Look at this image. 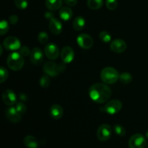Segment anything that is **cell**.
<instances>
[{
	"label": "cell",
	"mask_w": 148,
	"mask_h": 148,
	"mask_svg": "<svg viewBox=\"0 0 148 148\" xmlns=\"http://www.w3.org/2000/svg\"><path fill=\"white\" fill-rule=\"evenodd\" d=\"M89 96L96 103H104L108 101L111 96V90L106 84L95 83L90 88Z\"/></svg>",
	"instance_id": "6da1fadb"
},
{
	"label": "cell",
	"mask_w": 148,
	"mask_h": 148,
	"mask_svg": "<svg viewBox=\"0 0 148 148\" xmlns=\"http://www.w3.org/2000/svg\"><path fill=\"white\" fill-rule=\"evenodd\" d=\"M119 75L118 71L111 66L105 67L101 72V79L107 85H111L116 82L119 79Z\"/></svg>",
	"instance_id": "7a4b0ae2"
},
{
	"label": "cell",
	"mask_w": 148,
	"mask_h": 148,
	"mask_svg": "<svg viewBox=\"0 0 148 148\" xmlns=\"http://www.w3.org/2000/svg\"><path fill=\"white\" fill-rule=\"evenodd\" d=\"M7 66L12 70L18 71L20 70L24 65V59L19 52H13L7 57Z\"/></svg>",
	"instance_id": "3957f363"
},
{
	"label": "cell",
	"mask_w": 148,
	"mask_h": 148,
	"mask_svg": "<svg viewBox=\"0 0 148 148\" xmlns=\"http://www.w3.org/2000/svg\"><path fill=\"white\" fill-rule=\"evenodd\" d=\"M104 111L109 115H114L119 112L122 108V103L118 99H114L108 101L104 107Z\"/></svg>",
	"instance_id": "277c9868"
},
{
	"label": "cell",
	"mask_w": 148,
	"mask_h": 148,
	"mask_svg": "<svg viewBox=\"0 0 148 148\" xmlns=\"http://www.w3.org/2000/svg\"><path fill=\"white\" fill-rule=\"evenodd\" d=\"M146 145V140L142 134H135L129 140L130 148H145Z\"/></svg>",
	"instance_id": "5b68a950"
},
{
	"label": "cell",
	"mask_w": 148,
	"mask_h": 148,
	"mask_svg": "<svg viewBox=\"0 0 148 148\" xmlns=\"http://www.w3.org/2000/svg\"><path fill=\"white\" fill-rule=\"evenodd\" d=\"M112 130L111 127L108 124H102L97 130V137L101 142H106L111 137Z\"/></svg>",
	"instance_id": "8992f818"
},
{
	"label": "cell",
	"mask_w": 148,
	"mask_h": 148,
	"mask_svg": "<svg viewBox=\"0 0 148 148\" xmlns=\"http://www.w3.org/2000/svg\"><path fill=\"white\" fill-rule=\"evenodd\" d=\"M78 46L83 49H90L93 46V39L86 33H81L77 38Z\"/></svg>",
	"instance_id": "52a82bcc"
},
{
	"label": "cell",
	"mask_w": 148,
	"mask_h": 148,
	"mask_svg": "<svg viewBox=\"0 0 148 148\" xmlns=\"http://www.w3.org/2000/svg\"><path fill=\"white\" fill-rule=\"evenodd\" d=\"M3 46L7 50L16 51L21 47V43L17 38L14 36H10L4 39L3 42Z\"/></svg>",
	"instance_id": "ba28073f"
},
{
	"label": "cell",
	"mask_w": 148,
	"mask_h": 148,
	"mask_svg": "<svg viewBox=\"0 0 148 148\" xmlns=\"http://www.w3.org/2000/svg\"><path fill=\"white\" fill-rule=\"evenodd\" d=\"M44 52L46 56L51 60H55L59 57V47L54 43H49L44 48Z\"/></svg>",
	"instance_id": "9c48e42d"
},
{
	"label": "cell",
	"mask_w": 148,
	"mask_h": 148,
	"mask_svg": "<svg viewBox=\"0 0 148 148\" xmlns=\"http://www.w3.org/2000/svg\"><path fill=\"white\" fill-rule=\"evenodd\" d=\"M43 72L50 77H56L59 75L60 71L57 64L53 62H47L43 65Z\"/></svg>",
	"instance_id": "30bf717a"
},
{
	"label": "cell",
	"mask_w": 148,
	"mask_h": 148,
	"mask_svg": "<svg viewBox=\"0 0 148 148\" xmlns=\"http://www.w3.org/2000/svg\"><path fill=\"white\" fill-rule=\"evenodd\" d=\"M127 45L126 42L122 39L117 38L112 40L110 44V49L114 53H122L127 49Z\"/></svg>",
	"instance_id": "8fae6325"
},
{
	"label": "cell",
	"mask_w": 148,
	"mask_h": 148,
	"mask_svg": "<svg viewBox=\"0 0 148 148\" xmlns=\"http://www.w3.org/2000/svg\"><path fill=\"white\" fill-rule=\"evenodd\" d=\"M2 101L7 106H12L17 103V96L15 92L12 90H6L2 93Z\"/></svg>",
	"instance_id": "7c38bea8"
},
{
	"label": "cell",
	"mask_w": 148,
	"mask_h": 148,
	"mask_svg": "<svg viewBox=\"0 0 148 148\" xmlns=\"http://www.w3.org/2000/svg\"><path fill=\"white\" fill-rule=\"evenodd\" d=\"M6 117L7 119L12 123H18L21 120L22 115L17 111L15 107H9L5 111Z\"/></svg>",
	"instance_id": "4fadbf2b"
},
{
	"label": "cell",
	"mask_w": 148,
	"mask_h": 148,
	"mask_svg": "<svg viewBox=\"0 0 148 148\" xmlns=\"http://www.w3.org/2000/svg\"><path fill=\"white\" fill-rule=\"evenodd\" d=\"M61 58L64 63H71L75 59V51L70 46H65L61 51Z\"/></svg>",
	"instance_id": "5bb4252c"
},
{
	"label": "cell",
	"mask_w": 148,
	"mask_h": 148,
	"mask_svg": "<svg viewBox=\"0 0 148 148\" xmlns=\"http://www.w3.org/2000/svg\"><path fill=\"white\" fill-rule=\"evenodd\" d=\"M44 55L43 51L39 48H33L30 55V62L33 64H40L43 62Z\"/></svg>",
	"instance_id": "9a60e30c"
},
{
	"label": "cell",
	"mask_w": 148,
	"mask_h": 148,
	"mask_svg": "<svg viewBox=\"0 0 148 148\" xmlns=\"http://www.w3.org/2000/svg\"><path fill=\"white\" fill-rule=\"evenodd\" d=\"M49 22V29L51 32L54 35H59L63 30V26L62 23L59 21L58 19L55 18L54 17L50 19Z\"/></svg>",
	"instance_id": "2e32d148"
},
{
	"label": "cell",
	"mask_w": 148,
	"mask_h": 148,
	"mask_svg": "<svg viewBox=\"0 0 148 148\" xmlns=\"http://www.w3.org/2000/svg\"><path fill=\"white\" fill-rule=\"evenodd\" d=\"M51 116L55 120L60 119L64 114V110L60 105L54 104L50 108Z\"/></svg>",
	"instance_id": "e0dca14e"
},
{
	"label": "cell",
	"mask_w": 148,
	"mask_h": 148,
	"mask_svg": "<svg viewBox=\"0 0 148 148\" xmlns=\"http://www.w3.org/2000/svg\"><path fill=\"white\" fill-rule=\"evenodd\" d=\"M59 17L62 19L63 21H69L72 19V16H73V12L72 10H71L70 7H63L60 9L59 10Z\"/></svg>",
	"instance_id": "ac0fdd59"
},
{
	"label": "cell",
	"mask_w": 148,
	"mask_h": 148,
	"mask_svg": "<svg viewBox=\"0 0 148 148\" xmlns=\"http://www.w3.org/2000/svg\"><path fill=\"white\" fill-rule=\"evenodd\" d=\"M62 0H46L45 4L48 10L51 11H56L62 8Z\"/></svg>",
	"instance_id": "d6986e66"
},
{
	"label": "cell",
	"mask_w": 148,
	"mask_h": 148,
	"mask_svg": "<svg viewBox=\"0 0 148 148\" xmlns=\"http://www.w3.org/2000/svg\"><path fill=\"white\" fill-rule=\"evenodd\" d=\"M23 143L27 148H38V143L35 137L32 135H27L23 140Z\"/></svg>",
	"instance_id": "ffe728a7"
},
{
	"label": "cell",
	"mask_w": 148,
	"mask_h": 148,
	"mask_svg": "<svg viewBox=\"0 0 148 148\" xmlns=\"http://www.w3.org/2000/svg\"><path fill=\"white\" fill-rule=\"evenodd\" d=\"M85 20L82 16H77L73 22V28L77 31H80L85 27Z\"/></svg>",
	"instance_id": "44dd1931"
},
{
	"label": "cell",
	"mask_w": 148,
	"mask_h": 148,
	"mask_svg": "<svg viewBox=\"0 0 148 148\" xmlns=\"http://www.w3.org/2000/svg\"><path fill=\"white\" fill-rule=\"evenodd\" d=\"M103 4V0H88L87 5L90 10H97Z\"/></svg>",
	"instance_id": "7402d4cb"
},
{
	"label": "cell",
	"mask_w": 148,
	"mask_h": 148,
	"mask_svg": "<svg viewBox=\"0 0 148 148\" xmlns=\"http://www.w3.org/2000/svg\"><path fill=\"white\" fill-rule=\"evenodd\" d=\"M119 80L122 84H124V85L129 84L132 80V75L130 72H122L121 74H120L119 79Z\"/></svg>",
	"instance_id": "603a6c76"
},
{
	"label": "cell",
	"mask_w": 148,
	"mask_h": 148,
	"mask_svg": "<svg viewBox=\"0 0 148 148\" xmlns=\"http://www.w3.org/2000/svg\"><path fill=\"white\" fill-rule=\"evenodd\" d=\"M39 83H40V87L43 88H46L50 85L51 84V79L50 76L46 74L43 75V76L40 77V81H39Z\"/></svg>",
	"instance_id": "cb8c5ba5"
},
{
	"label": "cell",
	"mask_w": 148,
	"mask_h": 148,
	"mask_svg": "<svg viewBox=\"0 0 148 148\" xmlns=\"http://www.w3.org/2000/svg\"><path fill=\"white\" fill-rule=\"evenodd\" d=\"M114 131L119 137H124L126 134V130L120 124H115L114 126Z\"/></svg>",
	"instance_id": "d4e9b609"
},
{
	"label": "cell",
	"mask_w": 148,
	"mask_h": 148,
	"mask_svg": "<svg viewBox=\"0 0 148 148\" xmlns=\"http://www.w3.org/2000/svg\"><path fill=\"white\" fill-rule=\"evenodd\" d=\"M99 38L104 43H109L111 40V36L108 32L101 31L99 33Z\"/></svg>",
	"instance_id": "484cf974"
},
{
	"label": "cell",
	"mask_w": 148,
	"mask_h": 148,
	"mask_svg": "<svg viewBox=\"0 0 148 148\" xmlns=\"http://www.w3.org/2000/svg\"><path fill=\"white\" fill-rule=\"evenodd\" d=\"M9 29H10V25L8 22L6 20H1L0 23V34L4 36L8 32Z\"/></svg>",
	"instance_id": "4316f807"
},
{
	"label": "cell",
	"mask_w": 148,
	"mask_h": 148,
	"mask_svg": "<svg viewBox=\"0 0 148 148\" xmlns=\"http://www.w3.org/2000/svg\"><path fill=\"white\" fill-rule=\"evenodd\" d=\"M38 40L41 44H45L49 40V35L46 32H40L38 36Z\"/></svg>",
	"instance_id": "83f0119b"
},
{
	"label": "cell",
	"mask_w": 148,
	"mask_h": 148,
	"mask_svg": "<svg viewBox=\"0 0 148 148\" xmlns=\"http://www.w3.org/2000/svg\"><path fill=\"white\" fill-rule=\"evenodd\" d=\"M14 4L20 10H25L28 6L27 0H14Z\"/></svg>",
	"instance_id": "f1b7e54d"
},
{
	"label": "cell",
	"mask_w": 148,
	"mask_h": 148,
	"mask_svg": "<svg viewBox=\"0 0 148 148\" xmlns=\"http://www.w3.org/2000/svg\"><path fill=\"white\" fill-rule=\"evenodd\" d=\"M8 75V71L4 66H1L0 69V83H3L4 81L7 80Z\"/></svg>",
	"instance_id": "f546056e"
},
{
	"label": "cell",
	"mask_w": 148,
	"mask_h": 148,
	"mask_svg": "<svg viewBox=\"0 0 148 148\" xmlns=\"http://www.w3.org/2000/svg\"><path fill=\"white\" fill-rule=\"evenodd\" d=\"M106 6L110 10H114L117 8L118 2L117 0H106Z\"/></svg>",
	"instance_id": "4dcf8cb0"
},
{
	"label": "cell",
	"mask_w": 148,
	"mask_h": 148,
	"mask_svg": "<svg viewBox=\"0 0 148 148\" xmlns=\"http://www.w3.org/2000/svg\"><path fill=\"white\" fill-rule=\"evenodd\" d=\"M15 108L16 109H17V111H18L21 115L25 114V113L26 112V110H27L25 105L22 102L17 103L15 104Z\"/></svg>",
	"instance_id": "1f68e13d"
},
{
	"label": "cell",
	"mask_w": 148,
	"mask_h": 148,
	"mask_svg": "<svg viewBox=\"0 0 148 148\" xmlns=\"http://www.w3.org/2000/svg\"><path fill=\"white\" fill-rule=\"evenodd\" d=\"M19 50H20L19 51V53L23 56H28L29 55H30V53H31V51L30 50L29 47L26 46H21Z\"/></svg>",
	"instance_id": "d6a6232c"
},
{
	"label": "cell",
	"mask_w": 148,
	"mask_h": 148,
	"mask_svg": "<svg viewBox=\"0 0 148 148\" xmlns=\"http://www.w3.org/2000/svg\"><path fill=\"white\" fill-rule=\"evenodd\" d=\"M9 21H10V23L12 25H15L18 22V17L17 15H15V14H12L9 18Z\"/></svg>",
	"instance_id": "836d02e7"
},
{
	"label": "cell",
	"mask_w": 148,
	"mask_h": 148,
	"mask_svg": "<svg viewBox=\"0 0 148 148\" xmlns=\"http://www.w3.org/2000/svg\"><path fill=\"white\" fill-rule=\"evenodd\" d=\"M64 3L69 7H74L77 4V0H64Z\"/></svg>",
	"instance_id": "e575fe53"
},
{
	"label": "cell",
	"mask_w": 148,
	"mask_h": 148,
	"mask_svg": "<svg viewBox=\"0 0 148 148\" xmlns=\"http://www.w3.org/2000/svg\"><path fill=\"white\" fill-rule=\"evenodd\" d=\"M53 17V14H52V13L49 12L45 13V17H46V19H48V20H50V19H51Z\"/></svg>",
	"instance_id": "d590c367"
},
{
	"label": "cell",
	"mask_w": 148,
	"mask_h": 148,
	"mask_svg": "<svg viewBox=\"0 0 148 148\" xmlns=\"http://www.w3.org/2000/svg\"><path fill=\"white\" fill-rule=\"evenodd\" d=\"M0 49H1V53H0V55L2 54V46H0Z\"/></svg>",
	"instance_id": "8d00e7d4"
},
{
	"label": "cell",
	"mask_w": 148,
	"mask_h": 148,
	"mask_svg": "<svg viewBox=\"0 0 148 148\" xmlns=\"http://www.w3.org/2000/svg\"><path fill=\"white\" fill-rule=\"evenodd\" d=\"M145 136H146V137H147V138L148 139V130H147V132H146V134H145Z\"/></svg>",
	"instance_id": "74e56055"
}]
</instances>
